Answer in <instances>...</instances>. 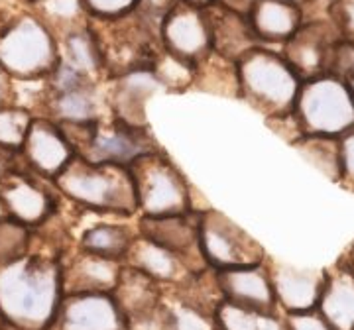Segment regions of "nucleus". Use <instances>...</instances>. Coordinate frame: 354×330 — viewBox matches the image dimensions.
<instances>
[{
  "label": "nucleus",
  "instance_id": "obj_36",
  "mask_svg": "<svg viewBox=\"0 0 354 330\" xmlns=\"http://www.w3.org/2000/svg\"><path fill=\"white\" fill-rule=\"evenodd\" d=\"M341 138V183L354 191V126Z\"/></svg>",
  "mask_w": 354,
  "mask_h": 330
},
{
  "label": "nucleus",
  "instance_id": "obj_24",
  "mask_svg": "<svg viewBox=\"0 0 354 330\" xmlns=\"http://www.w3.org/2000/svg\"><path fill=\"white\" fill-rule=\"evenodd\" d=\"M162 287L164 285H160L156 280L138 271L136 267L124 264L120 269L113 297L118 309H120V313H122V317L127 318L162 303L164 301Z\"/></svg>",
  "mask_w": 354,
  "mask_h": 330
},
{
  "label": "nucleus",
  "instance_id": "obj_15",
  "mask_svg": "<svg viewBox=\"0 0 354 330\" xmlns=\"http://www.w3.org/2000/svg\"><path fill=\"white\" fill-rule=\"evenodd\" d=\"M264 264L274 287L276 303L283 315L317 309L327 280V269L291 266L272 255H266Z\"/></svg>",
  "mask_w": 354,
  "mask_h": 330
},
{
  "label": "nucleus",
  "instance_id": "obj_43",
  "mask_svg": "<svg viewBox=\"0 0 354 330\" xmlns=\"http://www.w3.org/2000/svg\"><path fill=\"white\" fill-rule=\"evenodd\" d=\"M295 2H297V4L301 6V10H305V8H307L309 4H313V6H317L319 2H323V4H327V6H329L333 0H295Z\"/></svg>",
  "mask_w": 354,
  "mask_h": 330
},
{
  "label": "nucleus",
  "instance_id": "obj_42",
  "mask_svg": "<svg viewBox=\"0 0 354 330\" xmlns=\"http://www.w3.org/2000/svg\"><path fill=\"white\" fill-rule=\"evenodd\" d=\"M221 4H225L227 8L230 10H234V12H241L246 16L248 12V8H250V4H252V0H218Z\"/></svg>",
  "mask_w": 354,
  "mask_h": 330
},
{
  "label": "nucleus",
  "instance_id": "obj_2",
  "mask_svg": "<svg viewBox=\"0 0 354 330\" xmlns=\"http://www.w3.org/2000/svg\"><path fill=\"white\" fill-rule=\"evenodd\" d=\"M59 195L91 213L116 216L138 215L136 191L128 165L95 164L81 155L53 179Z\"/></svg>",
  "mask_w": 354,
  "mask_h": 330
},
{
  "label": "nucleus",
  "instance_id": "obj_31",
  "mask_svg": "<svg viewBox=\"0 0 354 330\" xmlns=\"http://www.w3.org/2000/svg\"><path fill=\"white\" fill-rule=\"evenodd\" d=\"M34 113L20 104L0 106V148L20 152L26 140L28 128L32 124Z\"/></svg>",
  "mask_w": 354,
  "mask_h": 330
},
{
  "label": "nucleus",
  "instance_id": "obj_12",
  "mask_svg": "<svg viewBox=\"0 0 354 330\" xmlns=\"http://www.w3.org/2000/svg\"><path fill=\"white\" fill-rule=\"evenodd\" d=\"M341 39L335 24L327 18L304 20L297 32L281 46V55L301 81L329 73L330 57Z\"/></svg>",
  "mask_w": 354,
  "mask_h": 330
},
{
  "label": "nucleus",
  "instance_id": "obj_17",
  "mask_svg": "<svg viewBox=\"0 0 354 330\" xmlns=\"http://www.w3.org/2000/svg\"><path fill=\"white\" fill-rule=\"evenodd\" d=\"M109 115H113L109 81H102L85 83L62 93H48L46 89V99L36 116L51 118L57 124H79L93 122Z\"/></svg>",
  "mask_w": 354,
  "mask_h": 330
},
{
  "label": "nucleus",
  "instance_id": "obj_11",
  "mask_svg": "<svg viewBox=\"0 0 354 330\" xmlns=\"http://www.w3.org/2000/svg\"><path fill=\"white\" fill-rule=\"evenodd\" d=\"M160 41L169 55L183 64L195 65L211 51V30L205 8L177 0L160 22Z\"/></svg>",
  "mask_w": 354,
  "mask_h": 330
},
{
  "label": "nucleus",
  "instance_id": "obj_49",
  "mask_svg": "<svg viewBox=\"0 0 354 330\" xmlns=\"http://www.w3.org/2000/svg\"><path fill=\"white\" fill-rule=\"evenodd\" d=\"M0 329H4V322H2V318H0Z\"/></svg>",
  "mask_w": 354,
  "mask_h": 330
},
{
  "label": "nucleus",
  "instance_id": "obj_19",
  "mask_svg": "<svg viewBox=\"0 0 354 330\" xmlns=\"http://www.w3.org/2000/svg\"><path fill=\"white\" fill-rule=\"evenodd\" d=\"M62 287L67 293H113L124 262L88 254L77 248L73 254L62 255Z\"/></svg>",
  "mask_w": 354,
  "mask_h": 330
},
{
  "label": "nucleus",
  "instance_id": "obj_13",
  "mask_svg": "<svg viewBox=\"0 0 354 330\" xmlns=\"http://www.w3.org/2000/svg\"><path fill=\"white\" fill-rule=\"evenodd\" d=\"M46 330H127L113 293H67Z\"/></svg>",
  "mask_w": 354,
  "mask_h": 330
},
{
  "label": "nucleus",
  "instance_id": "obj_48",
  "mask_svg": "<svg viewBox=\"0 0 354 330\" xmlns=\"http://www.w3.org/2000/svg\"><path fill=\"white\" fill-rule=\"evenodd\" d=\"M18 2H22V4H28V2H30V0H18Z\"/></svg>",
  "mask_w": 354,
  "mask_h": 330
},
{
  "label": "nucleus",
  "instance_id": "obj_27",
  "mask_svg": "<svg viewBox=\"0 0 354 330\" xmlns=\"http://www.w3.org/2000/svg\"><path fill=\"white\" fill-rule=\"evenodd\" d=\"M136 234H138V229H132L128 224L99 222L95 226H88L83 232L77 248L85 250L88 254L124 262V255H127L130 244L136 238Z\"/></svg>",
  "mask_w": 354,
  "mask_h": 330
},
{
  "label": "nucleus",
  "instance_id": "obj_32",
  "mask_svg": "<svg viewBox=\"0 0 354 330\" xmlns=\"http://www.w3.org/2000/svg\"><path fill=\"white\" fill-rule=\"evenodd\" d=\"M32 248V229L12 218H0V266L24 255Z\"/></svg>",
  "mask_w": 354,
  "mask_h": 330
},
{
  "label": "nucleus",
  "instance_id": "obj_6",
  "mask_svg": "<svg viewBox=\"0 0 354 330\" xmlns=\"http://www.w3.org/2000/svg\"><path fill=\"white\" fill-rule=\"evenodd\" d=\"M59 64L57 39L28 8L0 28V65L14 81H41Z\"/></svg>",
  "mask_w": 354,
  "mask_h": 330
},
{
  "label": "nucleus",
  "instance_id": "obj_5",
  "mask_svg": "<svg viewBox=\"0 0 354 330\" xmlns=\"http://www.w3.org/2000/svg\"><path fill=\"white\" fill-rule=\"evenodd\" d=\"M75 155L95 164L130 165L144 153L162 150L144 124H134L116 115L93 122L59 124Z\"/></svg>",
  "mask_w": 354,
  "mask_h": 330
},
{
  "label": "nucleus",
  "instance_id": "obj_41",
  "mask_svg": "<svg viewBox=\"0 0 354 330\" xmlns=\"http://www.w3.org/2000/svg\"><path fill=\"white\" fill-rule=\"evenodd\" d=\"M18 159H20V153L10 152L6 148H0V179L4 177L10 169L18 167V164H20Z\"/></svg>",
  "mask_w": 354,
  "mask_h": 330
},
{
  "label": "nucleus",
  "instance_id": "obj_45",
  "mask_svg": "<svg viewBox=\"0 0 354 330\" xmlns=\"http://www.w3.org/2000/svg\"><path fill=\"white\" fill-rule=\"evenodd\" d=\"M10 16H12V12H4V10L0 8V28L6 24V20H8Z\"/></svg>",
  "mask_w": 354,
  "mask_h": 330
},
{
  "label": "nucleus",
  "instance_id": "obj_8",
  "mask_svg": "<svg viewBox=\"0 0 354 330\" xmlns=\"http://www.w3.org/2000/svg\"><path fill=\"white\" fill-rule=\"evenodd\" d=\"M291 113L304 134L342 136L354 126L353 93L342 77L333 73L305 79Z\"/></svg>",
  "mask_w": 354,
  "mask_h": 330
},
{
  "label": "nucleus",
  "instance_id": "obj_28",
  "mask_svg": "<svg viewBox=\"0 0 354 330\" xmlns=\"http://www.w3.org/2000/svg\"><path fill=\"white\" fill-rule=\"evenodd\" d=\"M213 322L215 330H290L288 318L281 311H256L248 307L234 305L225 299L213 313Z\"/></svg>",
  "mask_w": 354,
  "mask_h": 330
},
{
  "label": "nucleus",
  "instance_id": "obj_38",
  "mask_svg": "<svg viewBox=\"0 0 354 330\" xmlns=\"http://www.w3.org/2000/svg\"><path fill=\"white\" fill-rule=\"evenodd\" d=\"M264 120L266 124L272 128L278 136H281L288 144H293L299 136H304V130H301V126H299V122L293 116V113L281 116H272V118H264Z\"/></svg>",
  "mask_w": 354,
  "mask_h": 330
},
{
  "label": "nucleus",
  "instance_id": "obj_10",
  "mask_svg": "<svg viewBox=\"0 0 354 330\" xmlns=\"http://www.w3.org/2000/svg\"><path fill=\"white\" fill-rule=\"evenodd\" d=\"M0 199L8 218L36 230L59 211L62 195L53 181L18 164L0 179Z\"/></svg>",
  "mask_w": 354,
  "mask_h": 330
},
{
  "label": "nucleus",
  "instance_id": "obj_4",
  "mask_svg": "<svg viewBox=\"0 0 354 330\" xmlns=\"http://www.w3.org/2000/svg\"><path fill=\"white\" fill-rule=\"evenodd\" d=\"M236 73L239 99L264 118L290 115L293 110L301 79L281 51L256 46L236 61Z\"/></svg>",
  "mask_w": 354,
  "mask_h": 330
},
{
  "label": "nucleus",
  "instance_id": "obj_46",
  "mask_svg": "<svg viewBox=\"0 0 354 330\" xmlns=\"http://www.w3.org/2000/svg\"><path fill=\"white\" fill-rule=\"evenodd\" d=\"M346 83H348V89H351V93H353V99H354V73L348 79H344Z\"/></svg>",
  "mask_w": 354,
  "mask_h": 330
},
{
  "label": "nucleus",
  "instance_id": "obj_16",
  "mask_svg": "<svg viewBox=\"0 0 354 330\" xmlns=\"http://www.w3.org/2000/svg\"><path fill=\"white\" fill-rule=\"evenodd\" d=\"M18 153L26 169L53 181L65 165L73 159L75 150L57 122L46 116H34Z\"/></svg>",
  "mask_w": 354,
  "mask_h": 330
},
{
  "label": "nucleus",
  "instance_id": "obj_50",
  "mask_svg": "<svg viewBox=\"0 0 354 330\" xmlns=\"http://www.w3.org/2000/svg\"><path fill=\"white\" fill-rule=\"evenodd\" d=\"M0 330H2V329H0Z\"/></svg>",
  "mask_w": 354,
  "mask_h": 330
},
{
  "label": "nucleus",
  "instance_id": "obj_35",
  "mask_svg": "<svg viewBox=\"0 0 354 330\" xmlns=\"http://www.w3.org/2000/svg\"><path fill=\"white\" fill-rule=\"evenodd\" d=\"M140 0H83L91 18H114L130 12L138 6Z\"/></svg>",
  "mask_w": 354,
  "mask_h": 330
},
{
  "label": "nucleus",
  "instance_id": "obj_47",
  "mask_svg": "<svg viewBox=\"0 0 354 330\" xmlns=\"http://www.w3.org/2000/svg\"><path fill=\"white\" fill-rule=\"evenodd\" d=\"M6 208H4V203H2V199H0V218H6Z\"/></svg>",
  "mask_w": 354,
  "mask_h": 330
},
{
  "label": "nucleus",
  "instance_id": "obj_40",
  "mask_svg": "<svg viewBox=\"0 0 354 330\" xmlns=\"http://www.w3.org/2000/svg\"><path fill=\"white\" fill-rule=\"evenodd\" d=\"M14 104V79L0 65V106Z\"/></svg>",
  "mask_w": 354,
  "mask_h": 330
},
{
  "label": "nucleus",
  "instance_id": "obj_1",
  "mask_svg": "<svg viewBox=\"0 0 354 330\" xmlns=\"http://www.w3.org/2000/svg\"><path fill=\"white\" fill-rule=\"evenodd\" d=\"M64 297L57 254L30 252L0 266V318L10 330H46Z\"/></svg>",
  "mask_w": 354,
  "mask_h": 330
},
{
  "label": "nucleus",
  "instance_id": "obj_25",
  "mask_svg": "<svg viewBox=\"0 0 354 330\" xmlns=\"http://www.w3.org/2000/svg\"><path fill=\"white\" fill-rule=\"evenodd\" d=\"M57 50H59V64L73 69L81 77L95 83L109 81L102 67L97 41L93 38L88 26L75 32H69L67 36L57 39Z\"/></svg>",
  "mask_w": 354,
  "mask_h": 330
},
{
  "label": "nucleus",
  "instance_id": "obj_33",
  "mask_svg": "<svg viewBox=\"0 0 354 330\" xmlns=\"http://www.w3.org/2000/svg\"><path fill=\"white\" fill-rule=\"evenodd\" d=\"M127 330H179L177 317L164 301L124 318Z\"/></svg>",
  "mask_w": 354,
  "mask_h": 330
},
{
  "label": "nucleus",
  "instance_id": "obj_39",
  "mask_svg": "<svg viewBox=\"0 0 354 330\" xmlns=\"http://www.w3.org/2000/svg\"><path fill=\"white\" fill-rule=\"evenodd\" d=\"M176 2L177 0H140L136 8H138L144 16H148L150 20H153L156 24H160L162 18L165 16V12H167Z\"/></svg>",
  "mask_w": 354,
  "mask_h": 330
},
{
  "label": "nucleus",
  "instance_id": "obj_9",
  "mask_svg": "<svg viewBox=\"0 0 354 330\" xmlns=\"http://www.w3.org/2000/svg\"><path fill=\"white\" fill-rule=\"evenodd\" d=\"M199 248L205 264L215 271L262 264L268 255L260 242L211 206L199 215Z\"/></svg>",
  "mask_w": 354,
  "mask_h": 330
},
{
  "label": "nucleus",
  "instance_id": "obj_7",
  "mask_svg": "<svg viewBox=\"0 0 354 330\" xmlns=\"http://www.w3.org/2000/svg\"><path fill=\"white\" fill-rule=\"evenodd\" d=\"M138 216L181 215L193 211V187L164 150L144 153L128 165Z\"/></svg>",
  "mask_w": 354,
  "mask_h": 330
},
{
  "label": "nucleus",
  "instance_id": "obj_3",
  "mask_svg": "<svg viewBox=\"0 0 354 330\" xmlns=\"http://www.w3.org/2000/svg\"><path fill=\"white\" fill-rule=\"evenodd\" d=\"M88 30L97 41L106 79L152 71L162 53L160 24L138 8L114 18H88Z\"/></svg>",
  "mask_w": 354,
  "mask_h": 330
},
{
  "label": "nucleus",
  "instance_id": "obj_18",
  "mask_svg": "<svg viewBox=\"0 0 354 330\" xmlns=\"http://www.w3.org/2000/svg\"><path fill=\"white\" fill-rule=\"evenodd\" d=\"M215 275L225 301L256 311H268V313L279 311L264 262L254 266L218 269L215 271Z\"/></svg>",
  "mask_w": 354,
  "mask_h": 330
},
{
  "label": "nucleus",
  "instance_id": "obj_20",
  "mask_svg": "<svg viewBox=\"0 0 354 330\" xmlns=\"http://www.w3.org/2000/svg\"><path fill=\"white\" fill-rule=\"evenodd\" d=\"M246 20L260 46H283L304 24V10L295 0H252Z\"/></svg>",
  "mask_w": 354,
  "mask_h": 330
},
{
  "label": "nucleus",
  "instance_id": "obj_34",
  "mask_svg": "<svg viewBox=\"0 0 354 330\" xmlns=\"http://www.w3.org/2000/svg\"><path fill=\"white\" fill-rule=\"evenodd\" d=\"M327 16L337 28L341 39L354 43V0H333Z\"/></svg>",
  "mask_w": 354,
  "mask_h": 330
},
{
  "label": "nucleus",
  "instance_id": "obj_37",
  "mask_svg": "<svg viewBox=\"0 0 354 330\" xmlns=\"http://www.w3.org/2000/svg\"><path fill=\"white\" fill-rule=\"evenodd\" d=\"M290 330H335L317 309L304 311V313H290L286 315Z\"/></svg>",
  "mask_w": 354,
  "mask_h": 330
},
{
  "label": "nucleus",
  "instance_id": "obj_22",
  "mask_svg": "<svg viewBox=\"0 0 354 330\" xmlns=\"http://www.w3.org/2000/svg\"><path fill=\"white\" fill-rule=\"evenodd\" d=\"M124 264L136 267L138 271L156 280L160 285H174V287L183 283L193 273L179 255L156 242L144 238L142 234H136L134 242L130 244L124 255Z\"/></svg>",
  "mask_w": 354,
  "mask_h": 330
},
{
  "label": "nucleus",
  "instance_id": "obj_29",
  "mask_svg": "<svg viewBox=\"0 0 354 330\" xmlns=\"http://www.w3.org/2000/svg\"><path fill=\"white\" fill-rule=\"evenodd\" d=\"M191 87L215 95L239 99V73L236 61L211 51L203 61L193 67V83Z\"/></svg>",
  "mask_w": 354,
  "mask_h": 330
},
{
  "label": "nucleus",
  "instance_id": "obj_26",
  "mask_svg": "<svg viewBox=\"0 0 354 330\" xmlns=\"http://www.w3.org/2000/svg\"><path fill=\"white\" fill-rule=\"evenodd\" d=\"M46 26L55 39L88 26V12L83 0H30L24 4Z\"/></svg>",
  "mask_w": 354,
  "mask_h": 330
},
{
  "label": "nucleus",
  "instance_id": "obj_23",
  "mask_svg": "<svg viewBox=\"0 0 354 330\" xmlns=\"http://www.w3.org/2000/svg\"><path fill=\"white\" fill-rule=\"evenodd\" d=\"M317 311L335 330H354V273L344 260L327 269Z\"/></svg>",
  "mask_w": 354,
  "mask_h": 330
},
{
  "label": "nucleus",
  "instance_id": "obj_21",
  "mask_svg": "<svg viewBox=\"0 0 354 330\" xmlns=\"http://www.w3.org/2000/svg\"><path fill=\"white\" fill-rule=\"evenodd\" d=\"M205 14L209 20L213 51L218 55L239 61L246 51L260 46L244 14L230 10L218 0L205 6Z\"/></svg>",
  "mask_w": 354,
  "mask_h": 330
},
{
  "label": "nucleus",
  "instance_id": "obj_44",
  "mask_svg": "<svg viewBox=\"0 0 354 330\" xmlns=\"http://www.w3.org/2000/svg\"><path fill=\"white\" fill-rule=\"evenodd\" d=\"M181 2H187V4H193V6H201V8H205V6L213 4L216 0H181Z\"/></svg>",
  "mask_w": 354,
  "mask_h": 330
},
{
  "label": "nucleus",
  "instance_id": "obj_14",
  "mask_svg": "<svg viewBox=\"0 0 354 330\" xmlns=\"http://www.w3.org/2000/svg\"><path fill=\"white\" fill-rule=\"evenodd\" d=\"M199 215L197 211L181 215L138 216L136 229L144 238L156 242L177 254L193 273L207 269L199 248Z\"/></svg>",
  "mask_w": 354,
  "mask_h": 330
},
{
  "label": "nucleus",
  "instance_id": "obj_30",
  "mask_svg": "<svg viewBox=\"0 0 354 330\" xmlns=\"http://www.w3.org/2000/svg\"><path fill=\"white\" fill-rule=\"evenodd\" d=\"M291 146L305 162L317 167L323 175H327L335 183H341V138L339 136L304 134Z\"/></svg>",
  "mask_w": 354,
  "mask_h": 330
}]
</instances>
